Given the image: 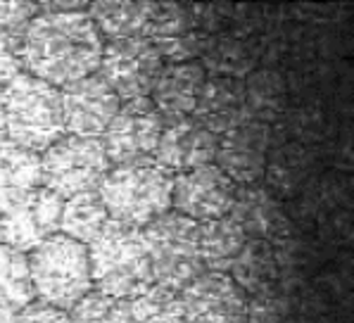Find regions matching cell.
<instances>
[{"instance_id":"obj_1","label":"cell","mask_w":354,"mask_h":323,"mask_svg":"<svg viewBox=\"0 0 354 323\" xmlns=\"http://www.w3.org/2000/svg\"><path fill=\"white\" fill-rule=\"evenodd\" d=\"M105 38L86 12H38L24 31V72L64 89L100 69Z\"/></svg>"},{"instance_id":"obj_2","label":"cell","mask_w":354,"mask_h":323,"mask_svg":"<svg viewBox=\"0 0 354 323\" xmlns=\"http://www.w3.org/2000/svg\"><path fill=\"white\" fill-rule=\"evenodd\" d=\"M93 290L114 299H133L155 286L143 228L112 221L88 245Z\"/></svg>"},{"instance_id":"obj_3","label":"cell","mask_w":354,"mask_h":323,"mask_svg":"<svg viewBox=\"0 0 354 323\" xmlns=\"http://www.w3.org/2000/svg\"><path fill=\"white\" fill-rule=\"evenodd\" d=\"M0 98L10 143L43 155L64 136L62 93L55 86L24 72L0 91Z\"/></svg>"},{"instance_id":"obj_4","label":"cell","mask_w":354,"mask_h":323,"mask_svg":"<svg viewBox=\"0 0 354 323\" xmlns=\"http://www.w3.org/2000/svg\"><path fill=\"white\" fill-rule=\"evenodd\" d=\"M110 219L131 228H145L155 219L171 212L174 174L150 164L112 167L100 188Z\"/></svg>"},{"instance_id":"obj_5","label":"cell","mask_w":354,"mask_h":323,"mask_svg":"<svg viewBox=\"0 0 354 323\" xmlns=\"http://www.w3.org/2000/svg\"><path fill=\"white\" fill-rule=\"evenodd\" d=\"M29 269L36 299L57 309L72 311L93 290L88 245L64 233H55L29 252Z\"/></svg>"},{"instance_id":"obj_6","label":"cell","mask_w":354,"mask_h":323,"mask_svg":"<svg viewBox=\"0 0 354 323\" xmlns=\"http://www.w3.org/2000/svg\"><path fill=\"white\" fill-rule=\"evenodd\" d=\"M143 238L150 252L155 286L181 293L207 271L200 257L198 221L193 219L171 210L148 223Z\"/></svg>"},{"instance_id":"obj_7","label":"cell","mask_w":354,"mask_h":323,"mask_svg":"<svg viewBox=\"0 0 354 323\" xmlns=\"http://www.w3.org/2000/svg\"><path fill=\"white\" fill-rule=\"evenodd\" d=\"M112 169L100 138H79L64 133L41 155L43 185L62 200L97 190Z\"/></svg>"},{"instance_id":"obj_8","label":"cell","mask_w":354,"mask_h":323,"mask_svg":"<svg viewBox=\"0 0 354 323\" xmlns=\"http://www.w3.org/2000/svg\"><path fill=\"white\" fill-rule=\"evenodd\" d=\"M162 69L165 59L155 43L145 36H131L105 41L97 74L112 86L119 100L131 102L138 98H150Z\"/></svg>"},{"instance_id":"obj_9","label":"cell","mask_w":354,"mask_h":323,"mask_svg":"<svg viewBox=\"0 0 354 323\" xmlns=\"http://www.w3.org/2000/svg\"><path fill=\"white\" fill-rule=\"evenodd\" d=\"M162 131H165V117L155 107V102L150 98H138L122 102V109L100 140L112 167L150 164L155 160Z\"/></svg>"},{"instance_id":"obj_10","label":"cell","mask_w":354,"mask_h":323,"mask_svg":"<svg viewBox=\"0 0 354 323\" xmlns=\"http://www.w3.org/2000/svg\"><path fill=\"white\" fill-rule=\"evenodd\" d=\"M238 198V183L216 164L190 169L174 176L171 210L203 223L228 216Z\"/></svg>"},{"instance_id":"obj_11","label":"cell","mask_w":354,"mask_h":323,"mask_svg":"<svg viewBox=\"0 0 354 323\" xmlns=\"http://www.w3.org/2000/svg\"><path fill=\"white\" fill-rule=\"evenodd\" d=\"M62 93L64 133L79 138H102L122 109V100L100 74H91L59 89Z\"/></svg>"},{"instance_id":"obj_12","label":"cell","mask_w":354,"mask_h":323,"mask_svg":"<svg viewBox=\"0 0 354 323\" xmlns=\"http://www.w3.org/2000/svg\"><path fill=\"white\" fill-rule=\"evenodd\" d=\"M64 200L50 188L31 190L26 198H21L17 205L10 207L5 214H0V231H3V245L29 255L38 248L43 240L59 233L62 223Z\"/></svg>"},{"instance_id":"obj_13","label":"cell","mask_w":354,"mask_h":323,"mask_svg":"<svg viewBox=\"0 0 354 323\" xmlns=\"http://www.w3.org/2000/svg\"><path fill=\"white\" fill-rule=\"evenodd\" d=\"M186 323H248V295L231 273L205 271L181 290Z\"/></svg>"},{"instance_id":"obj_14","label":"cell","mask_w":354,"mask_h":323,"mask_svg":"<svg viewBox=\"0 0 354 323\" xmlns=\"http://www.w3.org/2000/svg\"><path fill=\"white\" fill-rule=\"evenodd\" d=\"M216 152H219V136L198 124L193 117L167 119L152 162L176 176L205 164H214Z\"/></svg>"},{"instance_id":"obj_15","label":"cell","mask_w":354,"mask_h":323,"mask_svg":"<svg viewBox=\"0 0 354 323\" xmlns=\"http://www.w3.org/2000/svg\"><path fill=\"white\" fill-rule=\"evenodd\" d=\"M207 84L205 67L200 62H178L162 69L155 89L150 93V100L167 119L193 117L195 107L200 102L203 89Z\"/></svg>"},{"instance_id":"obj_16","label":"cell","mask_w":354,"mask_h":323,"mask_svg":"<svg viewBox=\"0 0 354 323\" xmlns=\"http://www.w3.org/2000/svg\"><path fill=\"white\" fill-rule=\"evenodd\" d=\"M264 129L257 124H238L219 138L216 167L236 183H254L264 172Z\"/></svg>"},{"instance_id":"obj_17","label":"cell","mask_w":354,"mask_h":323,"mask_svg":"<svg viewBox=\"0 0 354 323\" xmlns=\"http://www.w3.org/2000/svg\"><path fill=\"white\" fill-rule=\"evenodd\" d=\"M43 185L41 155L3 140L0 143V214L15 207L31 190Z\"/></svg>"},{"instance_id":"obj_18","label":"cell","mask_w":354,"mask_h":323,"mask_svg":"<svg viewBox=\"0 0 354 323\" xmlns=\"http://www.w3.org/2000/svg\"><path fill=\"white\" fill-rule=\"evenodd\" d=\"M200 257L207 271H231V264L248 243V233L231 214L198 223Z\"/></svg>"},{"instance_id":"obj_19","label":"cell","mask_w":354,"mask_h":323,"mask_svg":"<svg viewBox=\"0 0 354 323\" xmlns=\"http://www.w3.org/2000/svg\"><path fill=\"white\" fill-rule=\"evenodd\" d=\"M241 95L243 91L238 84H231V81H212L209 84L207 81L198 107L193 112V119L221 138L226 131L238 126L236 119L241 114Z\"/></svg>"},{"instance_id":"obj_20","label":"cell","mask_w":354,"mask_h":323,"mask_svg":"<svg viewBox=\"0 0 354 323\" xmlns=\"http://www.w3.org/2000/svg\"><path fill=\"white\" fill-rule=\"evenodd\" d=\"M110 221V212H107L100 193L91 190V193H81L64 200L59 233L69 235V238L79 240L84 245H91L97 235L105 231V226Z\"/></svg>"},{"instance_id":"obj_21","label":"cell","mask_w":354,"mask_h":323,"mask_svg":"<svg viewBox=\"0 0 354 323\" xmlns=\"http://www.w3.org/2000/svg\"><path fill=\"white\" fill-rule=\"evenodd\" d=\"M150 10L152 3H105V0H97V3L88 5V17L93 19L102 38L112 41V38L143 36Z\"/></svg>"},{"instance_id":"obj_22","label":"cell","mask_w":354,"mask_h":323,"mask_svg":"<svg viewBox=\"0 0 354 323\" xmlns=\"http://www.w3.org/2000/svg\"><path fill=\"white\" fill-rule=\"evenodd\" d=\"M36 299V288L31 281L29 255L0 245V306L10 311H21Z\"/></svg>"},{"instance_id":"obj_23","label":"cell","mask_w":354,"mask_h":323,"mask_svg":"<svg viewBox=\"0 0 354 323\" xmlns=\"http://www.w3.org/2000/svg\"><path fill=\"white\" fill-rule=\"evenodd\" d=\"M129 323H186L181 293L152 286L143 295L127 299Z\"/></svg>"},{"instance_id":"obj_24","label":"cell","mask_w":354,"mask_h":323,"mask_svg":"<svg viewBox=\"0 0 354 323\" xmlns=\"http://www.w3.org/2000/svg\"><path fill=\"white\" fill-rule=\"evenodd\" d=\"M72 323H129L127 299H114L110 295H102L91 290L74 309L69 311Z\"/></svg>"},{"instance_id":"obj_25","label":"cell","mask_w":354,"mask_h":323,"mask_svg":"<svg viewBox=\"0 0 354 323\" xmlns=\"http://www.w3.org/2000/svg\"><path fill=\"white\" fill-rule=\"evenodd\" d=\"M24 31L0 29V91H3L10 81L17 79L19 74H24V62H21Z\"/></svg>"},{"instance_id":"obj_26","label":"cell","mask_w":354,"mask_h":323,"mask_svg":"<svg viewBox=\"0 0 354 323\" xmlns=\"http://www.w3.org/2000/svg\"><path fill=\"white\" fill-rule=\"evenodd\" d=\"M41 8L38 3L29 0H10V3H0V29L5 31H24L31 24V19L38 17Z\"/></svg>"},{"instance_id":"obj_27","label":"cell","mask_w":354,"mask_h":323,"mask_svg":"<svg viewBox=\"0 0 354 323\" xmlns=\"http://www.w3.org/2000/svg\"><path fill=\"white\" fill-rule=\"evenodd\" d=\"M17 323H72V321H69V311L46 304L41 299H34V302L26 304L21 311H17Z\"/></svg>"},{"instance_id":"obj_28","label":"cell","mask_w":354,"mask_h":323,"mask_svg":"<svg viewBox=\"0 0 354 323\" xmlns=\"http://www.w3.org/2000/svg\"><path fill=\"white\" fill-rule=\"evenodd\" d=\"M0 323H17V314H15V311H10V309H3V306H0Z\"/></svg>"},{"instance_id":"obj_29","label":"cell","mask_w":354,"mask_h":323,"mask_svg":"<svg viewBox=\"0 0 354 323\" xmlns=\"http://www.w3.org/2000/svg\"><path fill=\"white\" fill-rule=\"evenodd\" d=\"M8 140V133H5V114H3V98H0V143Z\"/></svg>"},{"instance_id":"obj_30","label":"cell","mask_w":354,"mask_h":323,"mask_svg":"<svg viewBox=\"0 0 354 323\" xmlns=\"http://www.w3.org/2000/svg\"><path fill=\"white\" fill-rule=\"evenodd\" d=\"M0 245H3V231H0Z\"/></svg>"}]
</instances>
